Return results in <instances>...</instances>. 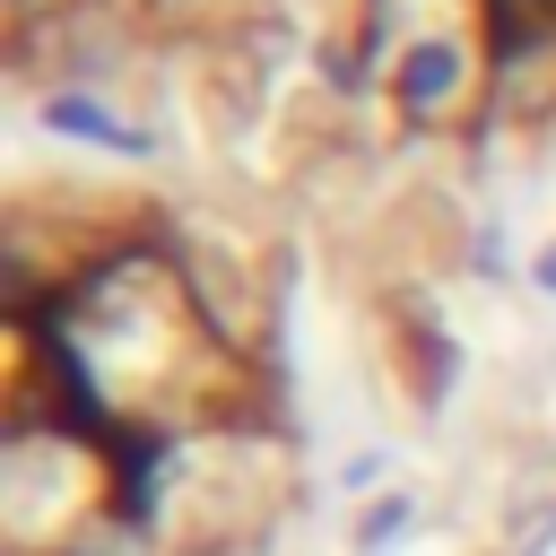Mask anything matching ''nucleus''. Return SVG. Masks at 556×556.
I'll return each mask as SVG.
<instances>
[{
	"instance_id": "nucleus-1",
	"label": "nucleus",
	"mask_w": 556,
	"mask_h": 556,
	"mask_svg": "<svg viewBox=\"0 0 556 556\" xmlns=\"http://www.w3.org/2000/svg\"><path fill=\"white\" fill-rule=\"evenodd\" d=\"M452 87H460V52H452V43H417V52L400 61V104H408V113H443Z\"/></svg>"
},
{
	"instance_id": "nucleus-2",
	"label": "nucleus",
	"mask_w": 556,
	"mask_h": 556,
	"mask_svg": "<svg viewBox=\"0 0 556 556\" xmlns=\"http://www.w3.org/2000/svg\"><path fill=\"white\" fill-rule=\"evenodd\" d=\"M513 9H539V17H547V26H556V0H513Z\"/></svg>"
},
{
	"instance_id": "nucleus-3",
	"label": "nucleus",
	"mask_w": 556,
	"mask_h": 556,
	"mask_svg": "<svg viewBox=\"0 0 556 556\" xmlns=\"http://www.w3.org/2000/svg\"><path fill=\"white\" fill-rule=\"evenodd\" d=\"M539 278H547V287H556V243H547V261H539Z\"/></svg>"
}]
</instances>
